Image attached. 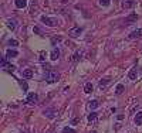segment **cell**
Wrapping results in <instances>:
<instances>
[{
	"label": "cell",
	"instance_id": "6da1fadb",
	"mask_svg": "<svg viewBox=\"0 0 142 133\" xmlns=\"http://www.w3.org/2000/svg\"><path fill=\"white\" fill-rule=\"evenodd\" d=\"M44 79H46V82H57L60 81V74L56 72V71H47L46 74H44Z\"/></svg>",
	"mask_w": 142,
	"mask_h": 133
},
{
	"label": "cell",
	"instance_id": "7a4b0ae2",
	"mask_svg": "<svg viewBox=\"0 0 142 133\" xmlns=\"http://www.w3.org/2000/svg\"><path fill=\"white\" fill-rule=\"evenodd\" d=\"M41 23L46 24V26H50V27H56V26H57V20H56V18L47 17V16H43V17H41Z\"/></svg>",
	"mask_w": 142,
	"mask_h": 133
},
{
	"label": "cell",
	"instance_id": "3957f363",
	"mask_svg": "<svg viewBox=\"0 0 142 133\" xmlns=\"http://www.w3.org/2000/svg\"><path fill=\"white\" fill-rule=\"evenodd\" d=\"M81 33H83V28L81 27H74L68 31V36H70L71 38H78V37L81 36Z\"/></svg>",
	"mask_w": 142,
	"mask_h": 133
},
{
	"label": "cell",
	"instance_id": "277c9868",
	"mask_svg": "<svg viewBox=\"0 0 142 133\" xmlns=\"http://www.w3.org/2000/svg\"><path fill=\"white\" fill-rule=\"evenodd\" d=\"M43 115L46 116V118H48V119H54L56 115H57V112H56V109L54 108H48V109H44Z\"/></svg>",
	"mask_w": 142,
	"mask_h": 133
},
{
	"label": "cell",
	"instance_id": "5b68a950",
	"mask_svg": "<svg viewBox=\"0 0 142 133\" xmlns=\"http://www.w3.org/2000/svg\"><path fill=\"white\" fill-rule=\"evenodd\" d=\"M135 2L136 0H124L122 2V9H125V10L132 9V7L135 6Z\"/></svg>",
	"mask_w": 142,
	"mask_h": 133
},
{
	"label": "cell",
	"instance_id": "8992f818",
	"mask_svg": "<svg viewBox=\"0 0 142 133\" xmlns=\"http://www.w3.org/2000/svg\"><path fill=\"white\" fill-rule=\"evenodd\" d=\"M142 37V28H138V30H134L132 33L129 34V38L135 40V38H141Z\"/></svg>",
	"mask_w": 142,
	"mask_h": 133
},
{
	"label": "cell",
	"instance_id": "52a82bcc",
	"mask_svg": "<svg viewBox=\"0 0 142 133\" xmlns=\"http://www.w3.org/2000/svg\"><path fill=\"white\" fill-rule=\"evenodd\" d=\"M138 20V14H135V13H132V14H129L127 18H125V23H127V24H131V23H134V21H136Z\"/></svg>",
	"mask_w": 142,
	"mask_h": 133
},
{
	"label": "cell",
	"instance_id": "ba28073f",
	"mask_svg": "<svg viewBox=\"0 0 142 133\" xmlns=\"http://www.w3.org/2000/svg\"><path fill=\"white\" fill-rule=\"evenodd\" d=\"M136 74H138V71H136V66H132L129 71V74H128V78L131 79V81H135L136 79Z\"/></svg>",
	"mask_w": 142,
	"mask_h": 133
},
{
	"label": "cell",
	"instance_id": "9c48e42d",
	"mask_svg": "<svg viewBox=\"0 0 142 133\" xmlns=\"http://www.w3.org/2000/svg\"><path fill=\"white\" fill-rule=\"evenodd\" d=\"M58 57H60V50L58 48H53L51 54H50V58H51L53 61H56V60H58Z\"/></svg>",
	"mask_w": 142,
	"mask_h": 133
},
{
	"label": "cell",
	"instance_id": "30bf717a",
	"mask_svg": "<svg viewBox=\"0 0 142 133\" xmlns=\"http://www.w3.org/2000/svg\"><path fill=\"white\" fill-rule=\"evenodd\" d=\"M27 102L28 103H36L37 102V95L34 94V92H30V94L27 95Z\"/></svg>",
	"mask_w": 142,
	"mask_h": 133
},
{
	"label": "cell",
	"instance_id": "8fae6325",
	"mask_svg": "<svg viewBox=\"0 0 142 133\" xmlns=\"http://www.w3.org/2000/svg\"><path fill=\"white\" fill-rule=\"evenodd\" d=\"M83 54H84L83 50H80V51H75V52H74V55H73V61H74V62H77L78 60H81Z\"/></svg>",
	"mask_w": 142,
	"mask_h": 133
},
{
	"label": "cell",
	"instance_id": "7c38bea8",
	"mask_svg": "<svg viewBox=\"0 0 142 133\" xmlns=\"http://www.w3.org/2000/svg\"><path fill=\"white\" fill-rule=\"evenodd\" d=\"M109 82H111V78H107V79H102V81H99V88H101V89H105V88L109 85Z\"/></svg>",
	"mask_w": 142,
	"mask_h": 133
},
{
	"label": "cell",
	"instance_id": "4fadbf2b",
	"mask_svg": "<svg viewBox=\"0 0 142 133\" xmlns=\"http://www.w3.org/2000/svg\"><path fill=\"white\" fill-rule=\"evenodd\" d=\"M17 55H19V52L16 51V50H7V52H6L7 58H16Z\"/></svg>",
	"mask_w": 142,
	"mask_h": 133
},
{
	"label": "cell",
	"instance_id": "5bb4252c",
	"mask_svg": "<svg viewBox=\"0 0 142 133\" xmlns=\"http://www.w3.org/2000/svg\"><path fill=\"white\" fill-rule=\"evenodd\" d=\"M26 6H27V0H16V7L24 9Z\"/></svg>",
	"mask_w": 142,
	"mask_h": 133
},
{
	"label": "cell",
	"instance_id": "9a60e30c",
	"mask_svg": "<svg viewBox=\"0 0 142 133\" xmlns=\"http://www.w3.org/2000/svg\"><path fill=\"white\" fill-rule=\"evenodd\" d=\"M93 89H94L93 84H91V82H87L85 86H84V92H85V94H91V92H93Z\"/></svg>",
	"mask_w": 142,
	"mask_h": 133
},
{
	"label": "cell",
	"instance_id": "2e32d148",
	"mask_svg": "<svg viewBox=\"0 0 142 133\" xmlns=\"http://www.w3.org/2000/svg\"><path fill=\"white\" fill-rule=\"evenodd\" d=\"M98 106H99V102H98V101H97V99L91 101V102L88 103V108H90L91 110H93V109H97V108H98Z\"/></svg>",
	"mask_w": 142,
	"mask_h": 133
},
{
	"label": "cell",
	"instance_id": "e0dca14e",
	"mask_svg": "<svg viewBox=\"0 0 142 133\" xmlns=\"http://www.w3.org/2000/svg\"><path fill=\"white\" fill-rule=\"evenodd\" d=\"M134 120H135L136 125H142V112H138L135 115V118H134Z\"/></svg>",
	"mask_w": 142,
	"mask_h": 133
},
{
	"label": "cell",
	"instance_id": "ac0fdd59",
	"mask_svg": "<svg viewBox=\"0 0 142 133\" xmlns=\"http://www.w3.org/2000/svg\"><path fill=\"white\" fill-rule=\"evenodd\" d=\"M22 75H23V78H31V76H33V71L31 70H23Z\"/></svg>",
	"mask_w": 142,
	"mask_h": 133
},
{
	"label": "cell",
	"instance_id": "d6986e66",
	"mask_svg": "<svg viewBox=\"0 0 142 133\" xmlns=\"http://www.w3.org/2000/svg\"><path fill=\"white\" fill-rule=\"evenodd\" d=\"M88 122H90V123H95L97 122V113L95 112H91L90 115H88Z\"/></svg>",
	"mask_w": 142,
	"mask_h": 133
},
{
	"label": "cell",
	"instance_id": "ffe728a7",
	"mask_svg": "<svg viewBox=\"0 0 142 133\" xmlns=\"http://www.w3.org/2000/svg\"><path fill=\"white\" fill-rule=\"evenodd\" d=\"M124 89H125V88H124V85H122V84H118L117 88H115V94H117V95H121V94L124 92Z\"/></svg>",
	"mask_w": 142,
	"mask_h": 133
},
{
	"label": "cell",
	"instance_id": "44dd1931",
	"mask_svg": "<svg viewBox=\"0 0 142 133\" xmlns=\"http://www.w3.org/2000/svg\"><path fill=\"white\" fill-rule=\"evenodd\" d=\"M61 37H51V44H53V46H56V44H57V42H60V41H61Z\"/></svg>",
	"mask_w": 142,
	"mask_h": 133
},
{
	"label": "cell",
	"instance_id": "7402d4cb",
	"mask_svg": "<svg viewBox=\"0 0 142 133\" xmlns=\"http://www.w3.org/2000/svg\"><path fill=\"white\" fill-rule=\"evenodd\" d=\"M7 27H9L10 30H14V28H16V23H14V20H9V21H7Z\"/></svg>",
	"mask_w": 142,
	"mask_h": 133
},
{
	"label": "cell",
	"instance_id": "603a6c76",
	"mask_svg": "<svg viewBox=\"0 0 142 133\" xmlns=\"http://www.w3.org/2000/svg\"><path fill=\"white\" fill-rule=\"evenodd\" d=\"M109 3H111V0H99V4H101V6H104V7L109 6Z\"/></svg>",
	"mask_w": 142,
	"mask_h": 133
},
{
	"label": "cell",
	"instance_id": "cb8c5ba5",
	"mask_svg": "<svg viewBox=\"0 0 142 133\" xmlns=\"http://www.w3.org/2000/svg\"><path fill=\"white\" fill-rule=\"evenodd\" d=\"M63 133H77L74 129H71V127H64L63 129Z\"/></svg>",
	"mask_w": 142,
	"mask_h": 133
},
{
	"label": "cell",
	"instance_id": "d4e9b609",
	"mask_svg": "<svg viewBox=\"0 0 142 133\" xmlns=\"http://www.w3.org/2000/svg\"><path fill=\"white\" fill-rule=\"evenodd\" d=\"M9 46L10 47H17L19 46V42L16 41V40H9Z\"/></svg>",
	"mask_w": 142,
	"mask_h": 133
},
{
	"label": "cell",
	"instance_id": "484cf974",
	"mask_svg": "<svg viewBox=\"0 0 142 133\" xmlns=\"http://www.w3.org/2000/svg\"><path fill=\"white\" fill-rule=\"evenodd\" d=\"M20 85H22V88H23V91H27V84L26 82H23V81H20Z\"/></svg>",
	"mask_w": 142,
	"mask_h": 133
},
{
	"label": "cell",
	"instance_id": "4316f807",
	"mask_svg": "<svg viewBox=\"0 0 142 133\" xmlns=\"http://www.w3.org/2000/svg\"><path fill=\"white\" fill-rule=\"evenodd\" d=\"M33 31H34L36 34H41V31H40V28H38V27H34V28H33Z\"/></svg>",
	"mask_w": 142,
	"mask_h": 133
},
{
	"label": "cell",
	"instance_id": "83f0119b",
	"mask_svg": "<svg viewBox=\"0 0 142 133\" xmlns=\"http://www.w3.org/2000/svg\"><path fill=\"white\" fill-rule=\"evenodd\" d=\"M91 133H95V132H91Z\"/></svg>",
	"mask_w": 142,
	"mask_h": 133
}]
</instances>
